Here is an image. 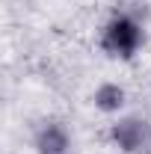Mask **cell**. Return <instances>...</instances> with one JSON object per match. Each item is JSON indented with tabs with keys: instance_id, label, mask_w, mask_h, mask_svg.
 I'll use <instances>...</instances> for the list:
<instances>
[{
	"instance_id": "obj_2",
	"label": "cell",
	"mask_w": 151,
	"mask_h": 154,
	"mask_svg": "<svg viewBox=\"0 0 151 154\" xmlns=\"http://www.w3.org/2000/svg\"><path fill=\"white\" fill-rule=\"evenodd\" d=\"M116 142L125 148V151H139L145 142H148V128L142 125V122H136V119H128V122H122V125H116Z\"/></svg>"
},
{
	"instance_id": "obj_4",
	"label": "cell",
	"mask_w": 151,
	"mask_h": 154,
	"mask_svg": "<svg viewBox=\"0 0 151 154\" xmlns=\"http://www.w3.org/2000/svg\"><path fill=\"white\" fill-rule=\"evenodd\" d=\"M122 101H125V95H122L119 86H101V89L95 92V104H98L101 110H119Z\"/></svg>"
},
{
	"instance_id": "obj_1",
	"label": "cell",
	"mask_w": 151,
	"mask_h": 154,
	"mask_svg": "<svg viewBox=\"0 0 151 154\" xmlns=\"http://www.w3.org/2000/svg\"><path fill=\"white\" fill-rule=\"evenodd\" d=\"M104 45H107V51H113L119 57H131L133 51H136V45H139V30H136V24L128 21V18H116L113 24L107 27Z\"/></svg>"
},
{
	"instance_id": "obj_3",
	"label": "cell",
	"mask_w": 151,
	"mask_h": 154,
	"mask_svg": "<svg viewBox=\"0 0 151 154\" xmlns=\"http://www.w3.org/2000/svg\"><path fill=\"white\" fill-rule=\"evenodd\" d=\"M65 145H68V139H65V134H62V128L48 125V128L39 131V151L42 154H62Z\"/></svg>"
}]
</instances>
